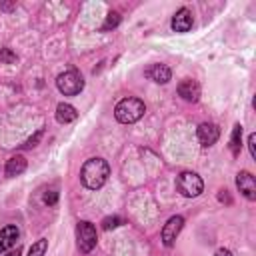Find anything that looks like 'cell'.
Here are the masks:
<instances>
[{
    "label": "cell",
    "instance_id": "6da1fadb",
    "mask_svg": "<svg viewBox=\"0 0 256 256\" xmlns=\"http://www.w3.org/2000/svg\"><path fill=\"white\" fill-rule=\"evenodd\" d=\"M108 176H110V166L104 158H90L84 162V166L80 170V180L90 190L102 188L106 184Z\"/></svg>",
    "mask_w": 256,
    "mask_h": 256
},
{
    "label": "cell",
    "instance_id": "7a4b0ae2",
    "mask_svg": "<svg viewBox=\"0 0 256 256\" xmlns=\"http://www.w3.org/2000/svg\"><path fill=\"white\" fill-rule=\"evenodd\" d=\"M144 112H146V106L140 98H124L114 108V116L122 124H132V122L140 120L144 116Z\"/></svg>",
    "mask_w": 256,
    "mask_h": 256
},
{
    "label": "cell",
    "instance_id": "3957f363",
    "mask_svg": "<svg viewBox=\"0 0 256 256\" xmlns=\"http://www.w3.org/2000/svg\"><path fill=\"white\" fill-rule=\"evenodd\" d=\"M176 190L186 198H196L204 190V182L196 172H182L176 180Z\"/></svg>",
    "mask_w": 256,
    "mask_h": 256
},
{
    "label": "cell",
    "instance_id": "277c9868",
    "mask_svg": "<svg viewBox=\"0 0 256 256\" xmlns=\"http://www.w3.org/2000/svg\"><path fill=\"white\" fill-rule=\"evenodd\" d=\"M96 240H98V236H96V228H94V224H90L88 220H80L78 226H76V242H78V250H80L82 254L92 252L94 246H96Z\"/></svg>",
    "mask_w": 256,
    "mask_h": 256
},
{
    "label": "cell",
    "instance_id": "5b68a950",
    "mask_svg": "<svg viewBox=\"0 0 256 256\" xmlns=\"http://www.w3.org/2000/svg\"><path fill=\"white\" fill-rule=\"evenodd\" d=\"M56 86L64 96H76L84 88V80L76 70H68L56 78Z\"/></svg>",
    "mask_w": 256,
    "mask_h": 256
},
{
    "label": "cell",
    "instance_id": "8992f818",
    "mask_svg": "<svg viewBox=\"0 0 256 256\" xmlns=\"http://www.w3.org/2000/svg\"><path fill=\"white\" fill-rule=\"evenodd\" d=\"M182 226H184V218L182 216H172V218H168V222L164 224V228H162V244L164 246H174V242H176V238H178V234H180V230H182Z\"/></svg>",
    "mask_w": 256,
    "mask_h": 256
},
{
    "label": "cell",
    "instance_id": "52a82bcc",
    "mask_svg": "<svg viewBox=\"0 0 256 256\" xmlns=\"http://www.w3.org/2000/svg\"><path fill=\"white\" fill-rule=\"evenodd\" d=\"M236 186H238L240 194H242L246 200H256V180H254V176H252L248 170L238 172V176H236Z\"/></svg>",
    "mask_w": 256,
    "mask_h": 256
},
{
    "label": "cell",
    "instance_id": "ba28073f",
    "mask_svg": "<svg viewBox=\"0 0 256 256\" xmlns=\"http://www.w3.org/2000/svg\"><path fill=\"white\" fill-rule=\"evenodd\" d=\"M218 136H220V128H218L216 124H212V122H202V124L198 126V140H200V144H202L204 148L216 144Z\"/></svg>",
    "mask_w": 256,
    "mask_h": 256
},
{
    "label": "cell",
    "instance_id": "9c48e42d",
    "mask_svg": "<svg viewBox=\"0 0 256 256\" xmlns=\"http://www.w3.org/2000/svg\"><path fill=\"white\" fill-rule=\"evenodd\" d=\"M192 12L188 10V8H180L174 16H172V22H170V26H172V30L174 32H188L190 28H192Z\"/></svg>",
    "mask_w": 256,
    "mask_h": 256
},
{
    "label": "cell",
    "instance_id": "30bf717a",
    "mask_svg": "<svg viewBox=\"0 0 256 256\" xmlns=\"http://www.w3.org/2000/svg\"><path fill=\"white\" fill-rule=\"evenodd\" d=\"M178 96H182L186 102H198V98H200V84L196 80H190V78L182 80L178 84Z\"/></svg>",
    "mask_w": 256,
    "mask_h": 256
},
{
    "label": "cell",
    "instance_id": "8fae6325",
    "mask_svg": "<svg viewBox=\"0 0 256 256\" xmlns=\"http://www.w3.org/2000/svg\"><path fill=\"white\" fill-rule=\"evenodd\" d=\"M18 236H20V232H18L16 226H4V228L0 230V254L6 252L8 248L16 246Z\"/></svg>",
    "mask_w": 256,
    "mask_h": 256
},
{
    "label": "cell",
    "instance_id": "7c38bea8",
    "mask_svg": "<svg viewBox=\"0 0 256 256\" xmlns=\"http://www.w3.org/2000/svg\"><path fill=\"white\" fill-rule=\"evenodd\" d=\"M146 76H148L150 80L158 82V84H166V82L170 80L172 72H170V68H168L166 64H154V66H150V68L146 70Z\"/></svg>",
    "mask_w": 256,
    "mask_h": 256
},
{
    "label": "cell",
    "instance_id": "4fadbf2b",
    "mask_svg": "<svg viewBox=\"0 0 256 256\" xmlns=\"http://www.w3.org/2000/svg\"><path fill=\"white\" fill-rule=\"evenodd\" d=\"M78 118V112H76V108L74 106H70V104H58L56 106V120L60 122V124H68V122H74Z\"/></svg>",
    "mask_w": 256,
    "mask_h": 256
},
{
    "label": "cell",
    "instance_id": "5bb4252c",
    "mask_svg": "<svg viewBox=\"0 0 256 256\" xmlns=\"http://www.w3.org/2000/svg\"><path fill=\"white\" fill-rule=\"evenodd\" d=\"M26 170V158L24 156H20V154H16V156H12L8 162H6V176H18V174H22Z\"/></svg>",
    "mask_w": 256,
    "mask_h": 256
},
{
    "label": "cell",
    "instance_id": "9a60e30c",
    "mask_svg": "<svg viewBox=\"0 0 256 256\" xmlns=\"http://www.w3.org/2000/svg\"><path fill=\"white\" fill-rule=\"evenodd\" d=\"M240 148H242V126L236 124L232 128V136H230V150H232L234 156H238L240 154Z\"/></svg>",
    "mask_w": 256,
    "mask_h": 256
},
{
    "label": "cell",
    "instance_id": "2e32d148",
    "mask_svg": "<svg viewBox=\"0 0 256 256\" xmlns=\"http://www.w3.org/2000/svg\"><path fill=\"white\" fill-rule=\"evenodd\" d=\"M46 248H48V240L46 238H40L38 242H34L28 250V256H44L46 254Z\"/></svg>",
    "mask_w": 256,
    "mask_h": 256
},
{
    "label": "cell",
    "instance_id": "e0dca14e",
    "mask_svg": "<svg viewBox=\"0 0 256 256\" xmlns=\"http://www.w3.org/2000/svg\"><path fill=\"white\" fill-rule=\"evenodd\" d=\"M118 24H120V14L118 12H110L108 18H106V22H104V26H102V30H112Z\"/></svg>",
    "mask_w": 256,
    "mask_h": 256
},
{
    "label": "cell",
    "instance_id": "ac0fdd59",
    "mask_svg": "<svg viewBox=\"0 0 256 256\" xmlns=\"http://www.w3.org/2000/svg\"><path fill=\"white\" fill-rule=\"evenodd\" d=\"M18 58L10 48H0V62L2 64H14Z\"/></svg>",
    "mask_w": 256,
    "mask_h": 256
},
{
    "label": "cell",
    "instance_id": "d6986e66",
    "mask_svg": "<svg viewBox=\"0 0 256 256\" xmlns=\"http://www.w3.org/2000/svg\"><path fill=\"white\" fill-rule=\"evenodd\" d=\"M120 224H122V218H118V216H106V218L102 220V228H104V230L118 228Z\"/></svg>",
    "mask_w": 256,
    "mask_h": 256
},
{
    "label": "cell",
    "instance_id": "ffe728a7",
    "mask_svg": "<svg viewBox=\"0 0 256 256\" xmlns=\"http://www.w3.org/2000/svg\"><path fill=\"white\" fill-rule=\"evenodd\" d=\"M56 200H58V192L56 190H50V192L44 194V204L52 206V204H56Z\"/></svg>",
    "mask_w": 256,
    "mask_h": 256
},
{
    "label": "cell",
    "instance_id": "44dd1931",
    "mask_svg": "<svg viewBox=\"0 0 256 256\" xmlns=\"http://www.w3.org/2000/svg\"><path fill=\"white\" fill-rule=\"evenodd\" d=\"M254 144H256V134H250L248 136V148H250V156L252 158H256V146Z\"/></svg>",
    "mask_w": 256,
    "mask_h": 256
},
{
    "label": "cell",
    "instance_id": "7402d4cb",
    "mask_svg": "<svg viewBox=\"0 0 256 256\" xmlns=\"http://www.w3.org/2000/svg\"><path fill=\"white\" fill-rule=\"evenodd\" d=\"M40 136H42V130H38V132H36V134H34V136H32V138H30V140H28V142L24 144V146H28V148H32V146H36V142L40 140Z\"/></svg>",
    "mask_w": 256,
    "mask_h": 256
},
{
    "label": "cell",
    "instance_id": "603a6c76",
    "mask_svg": "<svg viewBox=\"0 0 256 256\" xmlns=\"http://www.w3.org/2000/svg\"><path fill=\"white\" fill-rule=\"evenodd\" d=\"M216 256H232V252L228 248H220V250H216Z\"/></svg>",
    "mask_w": 256,
    "mask_h": 256
},
{
    "label": "cell",
    "instance_id": "cb8c5ba5",
    "mask_svg": "<svg viewBox=\"0 0 256 256\" xmlns=\"http://www.w3.org/2000/svg\"><path fill=\"white\" fill-rule=\"evenodd\" d=\"M14 6H16V4H2V6H0V8H2V10H12V8H14Z\"/></svg>",
    "mask_w": 256,
    "mask_h": 256
},
{
    "label": "cell",
    "instance_id": "d4e9b609",
    "mask_svg": "<svg viewBox=\"0 0 256 256\" xmlns=\"http://www.w3.org/2000/svg\"><path fill=\"white\" fill-rule=\"evenodd\" d=\"M6 256H20V248H16L14 252H10V254H6Z\"/></svg>",
    "mask_w": 256,
    "mask_h": 256
}]
</instances>
